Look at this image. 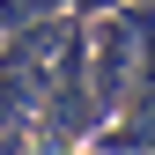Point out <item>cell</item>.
Instances as JSON below:
<instances>
[{"label": "cell", "instance_id": "obj_1", "mask_svg": "<svg viewBox=\"0 0 155 155\" xmlns=\"http://www.w3.org/2000/svg\"><path fill=\"white\" fill-rule=\"evenodd\" d=\"M133 52H140V8H118L96 22V67H89V96L96 111L118 104V89L133 81Z\"/></svg>", "mask_w": 155, "mask_h": 155}, {"label": "cell", "instance_id": "obj_2", "mask_svg": "<svg viewBox=\"0 0 155 155\" xmlns=\"http://www.w3.org/2000/svg\"><path fill=\"white\" fill-rule=\"evenodd\" d=\"M59 8L104 15V0H0V37H8V30H22V22H45V15H59Z\"/></svg>", "mask_w": 155, "mask_h": 155}]
</instances>
